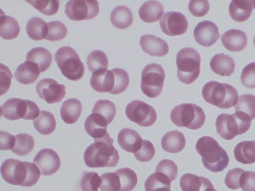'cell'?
<instances>
[{"mask_svg":"<svg viewBox=\"0 0 255 191\" xmlns=\"http://www.w3.org/2000/svg\"><path fill=\"white\" fill-rule=\"evenodd\" d=\"M15 137L12 134L1 131L0 132V150H11L14 146Z\"/></svg>","mask_w":255,"mask_h":191,"instance_id":"53","label":"cell"},{"mask_svg":"<svg viewBox=\"0 0 255 191\" xmlns=\"http://www.w3.org/2000/svg\"><path fill=\"white\" fill-rule=\"evenodd\" d=\"M253 9L250 0H233L229 6V13L237 22H244L251 16Z\"/></svg>","mask_w":255,"mask_h":191,"instance_id":"26","label":"cell"},{"mask_svg":"<svg viewBox=\"0 0 255 191\" xmlns=\"http://www.w3.org/2000/svg\"><path fill=\"white\" fill-rule=\"evenodd\" d=\"M84 127L88 134L94 139L103 138L108 134L107 126L101 123L92 114L86 118Z\"/></svg>","mask_w":255,"mask_h":191,"instance_id":"39","label":"cell"},{"mask_svg":"<svg viewBox=\"0 0 255 191\" xmlns=\"http://www.w3.org/2000/svg\"><path fill=\"white\" fill-rule=\"evenodd\" d=\"M0 92L1 95L6 93L10 88L12 75L9 68L0 64Z\"/></svg>","mask_w":255,"mask_h":191,"instance_id":"51","label":"cell"},{"mask_svg":"<svg viewBox=\"0 0 255 191\" xmlns=\"http://www.w3.org/2000/svg\"><path fill=\"white\" fill-rule=\"evenodd\" d=\"M94 143L86 149L83 156L85 165L90 168L115 167L120 156L113 146L114 139L108 133L105 136L94 139Z\"/></svg>","mask_w":255,"mask_h":191,"instance_id":"2","label":"cell"},{"mask_svg":"<svg viewBox=\"0 0 255 191\" xmlns=\"http://www.w3.org/2000/svg\"><path fill=\"white\" fill-rule=\"evenodd\" d=\"M253 43H254V46H255V36H254V38Z\"/></svg>","mask_w":255,"mask_h":191,"instance_id":"56","label":"cell"},{"mask_svg":"<svg viewBox=\"0 0 255 191\" xmlns=\"http://www.w3.org/2000/svg\"><path fill=\"white\" fill-rule=\"evenodd\" d=\"M25 60L36 64L42 73L50 66L52 56L47 49L43 47H36L31 49L27 53Z\"/></svg>","mask_w":255,"mask_h":191,"instance_id":"28","label":"cell"},{"mask_svg":"<svg viewBox=\"0 0 255 191\" xmlns=\"http://www.w3.org/2000/svg\"><path fill=\"white\" fill-rule=\"evenodd\" d=\"M125 113L131 121L142 127L152 126L157 119V114L150 105L138 100L130 102L126 106Z\"/></svg>","mask_w":255,"mask_h":191,"instance_id":"11","label":"cell"},{"mask_svg":"<svg viewBox=\"0 0 255 191\" xmlns=\"http://www.w3.org/2000/svg\"><path fill=\"white\" fill-rule=\"evenodd\" d=\"M86 62L88 69L93 73L107 69L109 63L106 54L100 50H95L91 52L87 57Z\"/></svg>","mask_w":255,"mask_h":191,"instance_id":"38","label":"cell"},{"mask_svg":"<svg viewBox=\"0 0 255 191\" xmlns=\"http://www.w3.org/2000/svg\"><path fill=\"white\" fill-rule=\"evenodd\" d=\"M102 191H121V186L118 175L115 172H108L101 176Z\"/></svg>","mask_w":255,"mask_h":191,"instance_id":"45","label":"cell"},{"mask_svg":"<svg viewBox=\"0 0 255 191\" xmlns=\"http://www.w3.org/2000/svg\"><path fill=\"white\" fill-rule=\"evenodd\" d=\"M159 25L162 32L170 36L182 35L185 33L188 27L186 16L176 11L165 13L159 20Z\"/></svg>","mask_w":255,"mask_h":191,"instance_id":"14","label":"cell"},{"mask_svg":"<svg viewBox=\"0 0 255 191\" xmlns=\"http://www.w3.org/2000/svg\"><path fill=\"white\" fill-rule=\"evenodd\" d=\"M207 191H217L216 190L214 189L213 188H211V189L208 190Z\"/></svg>","mask_w":255,"mask_h":191,"instance_id":"55","label":"cell"},{"mask_svg":"<svg viewBox=\"0 0 255 191\" xmlns=\"http://www.w3.org/2000/svg\"><path fill=\"white\" fill-rule=\"evenodd\" d=\"M223 45L231 52H239L244 49L247 44L246 34L241 30L231 29L226 31L221 37Z\"/></svg>","mask_w":255,"mask_h":191,"instance_id":"18","label":"cell"},{"mask_svg":"<svg viewBox=\"0 0 255 191\" xmlns=\"http://www.w3.org/2000/svg\"><path fill=\"white\" fill-rule=\"evenodd\" d=\"M99 10L97 0H71L65 4V13L71 20L81 21L95 18Z\"/></svg>","mask_w":255,"mask_h":191,"instance_id":"12","label":"cell"},{"mask_svg":"<svg viewBox=\"0 0 255 191\" xmlns=\"http://www.w3.org/2000/svg\"><path fill=\"white\" fill-rule=\"evenodd\" d=\"M240 80L244 87L249 89L255 88V62L251 63L243 68Z\"/></svg>","mask_w":255,"mask_h":191,"instance_id":"48","label":"cell"},{"mask_svg":"<svg viewBox=\"0 0 255 191\" xmlns=\"http://www.w3.org/2000/svg\"><path fill=\"white\" fill-rule=\"evenodd\" d=\"M90 85L97 92L111 94L114 87V76L112 70L103 69L93 72Z\"/></svg>","mask_w":255,"mask_h":191,"instance_id":"19","label":"cell"},{"mask_svg":"<svg viewBox=\"0 0 255 191\" xmlns=\"http://www.w3.org/2000/svg\"><path fill=\"white\" fill-rule=\"evenodd\" d=\"M240 187L243 191H255V172L245 171L240 180Z\"/></svg>","mask_w":255,"mask_h":191,"instance_id":"52","label":"cell"},{"mask_svg":"<svg viewBox=\"0 0 255 191\" xmlns=\"http://www.w3.org/2000/svg\"><path fill=\"white\" fill-rule=\"evenodd\" d=\"M15 137V144L11 150L13 153L18 155L24 156L32 151L34 146V141L31 135L20 133L17 134Z\"/></svg>","mask_w":255,"mask_h":191,"instance_id":"36","label":"cell"},{"mask_svg":"<svg viewBox=\"0 0 255 191\" xmlns=\"http://www.w3.org/2000/svg\"><path fill=\"white\" fill-rule=\"evenodd\" d=\"M252 119L245 113L236 112L232 114L221 113L217 117V132L224 139L230 140L243 134L250 128Z\"/></svg>","mask_w":255,"mask_h":191,"instance_id":"5","label":"cell"},{"mask_svg":"<svg viewBox=\"0 0 255 191\" xmlns=\"http://www.w3.org/2000/svg\"><path fill=\"white\" fill-rule=\"evenodd\" d=\"M48 24L47 33L45 39L50 41H56L63 39L67 33L66 26L61 21H53Z\"/></svg>","mask_w":255,"mask_h":191,"instance_id":"44","label":"cell"},{"mask_svg":"<svg viewBox=\"0 0 255 191\" xmlns=\"http://www.w3.org/2000/svg\"><path fill=\"white\" fill-rule=\"evenodd\" d=\"M35 88L39 97L49 104L61 102L66 95L65 86L51 78L41 80Z\"/></svg>","mask_w":255,"mask_h":191,"instance_id":"13","label":"cell"},{"mask_svg":"<svg viewBox=\"0 0 255 191\" xmlns=\"http://www.w3.org/2000/svg\"><path fill=\"white\" fill-rule=\"evenodd\" d=\"M40 73L36 64L31 61H25L17 67L14 77L20 84L29 85L37 80Z\"/></svg>","mask_w":255,"mask_h":191,"instance_id":"23","label":"cell"},{"mask_svg":"<svg viewBox=\"0 0 255 191\" xmlns=\"http://www.w3.org/2000/svg\"><path fill=\"white\" fill-rule=\"evenodd\" d=\"M155 172H159L167 177L172 182L176 179L178 174V167L172 160L163 159L157 165Z\"/></svg>","mask_w":255,"mask_h":191,"instance_id":"46","label":"cell"},{"mask_svg":"<svg viewBox=\"0 0 255 191\" xmlns=\"http://www.w3.org/2000/svg\"><path fill=\"white\" fill-rule=\"evenodd\" d=\"M40 171L34 163L14 159L5 160L0 167L1 175L6 182L25 187L37 183L40 176Z\"/></svg>","mask_w":255,"mask_h":191,"instance_id":"1","label":"cell"},{"mask_svg":"<svg viewBox=\"0 0 255 191\" xmlns=\"http://www.w3.org/2000/svg\"><path fill=\"white\" fill-rule=\"evenodd\" d=\"M92 112L100 115L109 124L115 117L116 107L114 102L109 100L100 99L95 103Z\"/></svg>","mask_w":255,"mask_h":191,"instance_id":"35","label":"cell"},{"mask_svg":"<svg viewBox=\"0 0 255 191\" xmlns=\"http://www.w3.org/2000/svg\"><path fill=\"white\" fill-rule=\"evenodd\" d=\"M234 154L236 160L242 164L255 163V140L240 142L235 146Z\"/></svg>","mask_w":255,"mask_h":191,"instance_id":"29","label":"cell"},{"mask_svg":"<svg viewBox=\"0 0 255 191\" xmlns=\"http://www.w3.org/2000/svg\"><path fill=\"white\" fill-rule=\"evenodd\" d=\"M82 110L81 101L77 98H71L64 101L60 108L62 119L67 124H73L79 119Z\"/></svg>","mask_w":255,"mask_h":191,"instance_id":"25","label":"cell"},{"mask_svg":"<svg viewBox=\"0 0 255 191\" xmlns=\"http://www.w3.org/2000/svg\"><path fill=\"white\" fill-rule=\"evenodd\" d=\"M139 44L143 52L152 56L162 57L169 51V47L165 41L151 34L141 36Z\"/></svg>","mask_w":255,"mask_h":191,"instance_id":"17","label":"cell"},{"mask_svg":"<svg viewBox=\"0 0 255 191\" xmlns=\"http://www.w3.org/2000/svg\"><path fill=\"white\" fill-rule=\"evenodd\" d=\"M171 181L163 174L155 172L149 175L144 183L145 191H170Z\"/></svg>","mask_w":255,"mask_h":191,"instance_id":"34","label":"cell"},{"mask_svg":"<svg viewBox=\"0 0 255 191\" xmlns=\"http://www.w3.org/2000/svg\"><path fill=\"white\" fill-rule=\"evenodd\" d=\"M195 148L201 156L203 164L208 170L217 173L228 166L229 158L225 149L210 136H203L197 142Z\"/></svg>","mask_w":255,"mask_h":191,"instance_id":"3","label":"cell"},{"mask_svg":"<svg viewBox=\"0 0 255 191\" xmlns=\"http://www.w3.org/2000/svg\"><path fill=\"white\" fill-rule=\"evenodd\" d=\"M2 116L9 120L19 119L34 120L40 114L38 105L33 101L19 98H11L1 106Z\"/></svg>","mask_w":255,"mask_h":191,"instance_id":"9","label":"cell"},{"mask_svg":"<svg viewBox=\"0 0 255 191\" xmlns=\"http://www.w3.org/2000/svg\"><path fill=\"white\" fill-rule=\"evenodd\" d=\"M253 5V8L255 9V0H250Z\"/></svg>","mask_w":255,"mask_h":191,"instance_id":"54","label":"cell"},{"mask_svg":"<svg viewBox=\"0 0 255 191\" xmlns=\"http://www.w3.org/2000/svg\"><path fill=\"white\" fill-rule=\"evenodd\" d=\"M210 66L215 73L221 76L229 77L234 72L235 64L229 55L220 53L211 58Z\"/></svg>","mask_w":255,"mask_h":191,"instance_id":"22","label":"cell"},{"mask_svg":"<svg viewBox=\"0 0 255 191\" xmlns=\"http://www.w3.org/2000/svg\"><path fill=\"white\" fill-rule=\"evenodd\" d=\"M142 139L135 130L128 128L122 129L118 135V142L122 149L134 153L141 145Z\"/></svg>","mask_w":255,"mask_h":191,"instance_id":"21","label":"cell"},{"mask_svg":"<svg viewBox=\"0 0 255 191\" xmlns=\"http://www.w3.org/2000/svg\"><path fill=\"white\" fill-rule=\"evenodd\" d=\"M48 30V24L40 17H33L27 22L26 33L32 40L38 41L45 39Z\"/></svg>","mask_w":255,"mask_h":191,"instance_id":"32","label":"cell"},{"mask_svg":"<svg viewBox=\"0 0 255 191\" xmlns=\"http://www.w3.org/2000/svg\"><path fill=\"white\" fill-rule=\"evenodd\" d=\"M170 118L174 124L179 127L196 130L203 125L206 116L199 106L194 103H182L172 109Z\"/></svg>","mask_w":255,"mask_h":191,"instance_id":"7","label":"cell"},{"mask_svg":"<svg viewBox=\"0 0 255 191\" xmlns=\"http://www.w3.org/2000/svg\"><path fill=\"white\" fill-rule=\"evenodd\" d=\"M20 32V27L17 21L8 15L0 14V35L5 40H11L17 37Z\"/></svg>","mask_w":255,"mask_h":191,"instance_id":"33","label":"cell"},{"mask_svg":"<svg viewBox=\"0 0 255 191\" xmlns=\"http://www.w3.org/2000/svg\"><path fill=\"white\" fill-rule=\"evenodd\" d=\"M110 20L115 27L125 29L131 25L133 22L132 13L127 6H117L111 11Z\"/></svg>","mask_w":255,"mask_h":191,"instance_id":"30","label":"cell"},{"mask_svg":"<svg viewBox=\"0 0 255 191\" xmlns=\"http://www.w3.org/2000/svg\"><path fill=\"white\" fill-rule=\"evenodd\" d=\"M176 64L177 78L181 83L190 85L199 77L201 57L194 49L186 47L180 50L176 55Z\"/></svg>","mask_w":255,"mask_h":191,"instance_id":"6","label":"cell"},{"mask_svg":"<svg viewBox=\"0 0 255 191\" xmlns=\"http://www.w3.org/2000/svg\"><path fill=\"white\" fill-rule=\"evenodd\" d=\"M33 162L43 176H51L60 167V159L53 149L44 148L40 150L33 159Z\"/></svg>","mask_w":255,"mask_h":191,"instance_id":"15","label":"cell"},{"mask_svg":"<svg viewBox=\"0 0 255 191\" xmlns=\"http://www.w3.org/2000/svg\"><path fill=\"white\" fill-rule=\"evenodd\" d=\"M202 95L207 102L223 109L235 106L239 98L238 92L234 87L214 81L204 86Z\"/></svg>","mask_w":255,"mask_h":191,"instance_id":"4","label":"cell"},{"mask_svg":"<svg viewBox=\"0 0 255 191\" xmlns=\"http://www.w3.org/2000/svg\"><path fill=\"white\" fill-rule=\"evenodd\" d=\"M162 149L166 152L177 153L184 148L186 144L184 134L178 130H172L165 133L161 138Z\"/></svg>","mask_w":255,"mask_h":191,"instance_id":"24","label":"cell"},{"mask_svg":"<svg viewBox=\"0 0 255 191\" xmlns=\"http://www.w3.org/2000/svg\"><path fill=\"white\" fill-rule=\"evenodd\" d=\"M155 153V148L152 143L147 140H143L141 146L133 153L137 160L141 162L150 161Z\"/></svg>","mask_w":255,"mask_h":191,"instance_id":"47","label":"cell"},{"mask_svg":"<svg viewBox=\"0 0 255 191\" xmlns=\"http://www.w3.org/2000/svg\"><path fill=\"white\" fill-rule=\"evenodd\" d=\"M26 1L40 12L48 16H52L56 14L59 7V2L56 0H36Z\"/></svg>","mask_w":255,"mask_h":191,"instance_id":"43","label":"cell"},{"mask_svg":"<svg viewBox=\"0 0 255 191\" xmlns=\"http://www.w3.org/2000/svg\"><path fill=\"white\" fill-rule=\"evenodd\" d=\"M116 172L120 178L121 191H131L134 189L137 183V177L133 170L123 168L118 169Z\"/></svg>","mask_w":255,"mask_h":191,"instance_id":"37","label":"cell"},{"mask_svg":"<svg viewBox=\"0 0 255 191\" xmlns=\"http://www.w3.org/2000/svg\"><path fill=\"white\" fill-rule=\"evenodd\" d=\"M114 76V87L111 94L119 95L126 91L129 84V77L125 70L116 68L111 70Z\"/></svg>","mask_w":255,"mask_h":191,"instance_id":"41","label":"cell"},{"mask_svg":"<svg viewBox=\"0 0 255 191\" xmlns=\"http://www.w3.org/2000/svg\"><path fill=\"white\" fill-rule=\"evenodd\" d=\"M245 170L239 168H235L229 170L225 178L226 186L232 190H237L240 187V180Z\"/></svg>","mask_w":255,"mask_h":191,"instance_id":"49","label":"cell"},{"mask_svg":"<svg viewBox=\"0 0 255 191\" xmlns=\"http://www.w3.org/2000/svg\"><path fill=\"white\" fill-rule=\"evenodd\" d=\"M179 183L182 191H207L214 188L207 178L191 173H186L182 175Z\"/></svg>","mask_w":255,"mask_h":191,"instance_id":"20","label":"cell"},{"mask_svg":"<svg viewBox=\"0 0 255 191\" xmlns=\"http://www.w3.org/2000/svg\"><path fill=\"white\" fill-rule=\"evenodd\" d=\"M54 59L62 74L71 81H78L84 76L85 68L78 54L70 46L59 48Z\"/></svg>","mask_w":255,"mask_h":191,"instance_id":"8","label":"cell"},{"mask_svg":"<svg viewBox=\"0 0 255 191\" xmlns=\"http://www.w3.org/2000/svg\"><path fill=\"white\" fill-rule=\"evenodd\" d=\"M101 182L97 173L84 172L80 180V188L82 191H98Z\"/></svg>","mask_w":255,"mask_h":191,"instance_id":"42","label":"cell"},{"mask_svg":"<svg viewBox=\"0 0 255 191\" xmlns=\"http://www.w3.org/2000/svg\"><path fill=\"white\" fill-rule=\"evenodd\" d=\"M193 35L196 41L203 47L212 46L220 36L218 26L209 20L199 22L194 28Z\"/></svg>","mask_w":255,"mask_h":191,"instance_id":"16","label":"cell"},{"mask_svg":"<svg viewBox=\"0 0 255 191\" xmlns=\"http://www.w3.org/2000/svg\"><path fill=\"white\" fill-rule=\"evenodd\" d=\"M236 112L246 114L252 120L255 118V96L251 94H244L238 98L235 106Z\"/></svg>","mask_w":255,"mask_h":191,"instance_id":"40","label":"cell"},{"mask_svg":"<svg viewBox=\"0 0 255 191\" xmlns=\"http://www.w3.org/2000/svg\"><path fill=\"white\" fill-rule=\"evenodd\" d=\"M140 88L149 98H155L161 93L165 78L162 67L156 63L149 64L142 69Z\"/></svg>","mask_w":255,"mask_h":191,"instance_id":"10","label":"cell"},{"mask_svg":"<svg viewBox=\"0 0 255 191\" xmlns=\"http://www.w3.org/2000/svg\"><path fill=\"white\" fill-rule=\"evenodd\" d=\"M164 12L162 5L157 1L150 0L143 3L138 10L140 18L146 23L156 22Z\"/></svg>","mask_w":255,"mask_h":191,"instance_id":"27","label":"cell"},{"mask_svg":"<svg viewBox=\"0 0 255 191\" xmlns=\"http://www.w3.org/2000/svg\"><path fill=\"white\" fill-rule=\"evenodd\" d=\"M33 123L37 131L43 135L52 133L56 126L54 115L46 110L40 111L39 116L33 120Z\"/></svg>","mask_w":255,"mask_h":191,"instance_id":"31","label":"cell"},{"mask_svg":"<svg viewBox=\"0 0 255 191\" xmlns=\"http://www.w3.org/2000/svg\"><path fill=\"white\" fill-rule=\"evenodd\" d=\"M188 7L193 16L202 17L208 12L210 5L207 0H192L189 1Z\"/></svg>","mask_w":255,"mask_h":191,"instance_id":"50","label":"cell"}]
</instances>
